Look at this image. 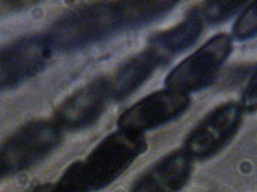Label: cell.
Listing matches in <instances>:
<instances>
[{"mask_svg":"<svg viewBox=\"0 0 257 192\" xmlns=\"http://www.w3.org/2000/svg\"><path fill=\"white\" fill-rule=\"evenodd\" d=\"M244 2L225 1L210 3L206 7L207 18L211 22H223L241 10Z\"/></svg>","mask_w":257,"mask_h":192,"instance_id":"cell-6","label":"cell"},{"mask_svg":"<svg viewBox=\"0 0 257 192\" xmlns=\"http://www.w3.org/2000/svg\"><path fill=\"white\" fill-rule=\"evenodd\" d=\"M44 52L40 42L30 40L0 53V88L33 75L42 63Z\"/></svg>","mask_w":257,"mask_h":192,"instance_id":"cell-3","label":"cell"},{"mask_svg":"<svg viewBox=\"0 0 257 192\" xmlns=\"http://www.w3.org/2000/svg\"><path fill=\"white\" fill-rule=\"evenodd\" d=\"M235 38L245 40L257 35V2L241 14L233 30Z\"/></svg>","mask_w":257,"mask_h":192,"instance_id":"cell-5","label":"cell"},{"mask_svg":"<svg viewBox=\"0 0 257 192\" xmlns=\"http://www.w3.org/2000/svg\"><path fill=\"white\" fill-rule=\"evenodd\" d=\"M48 135L42 127L30 126L11 139L0 150V176L28 167L43 153Z\"/></svg>","mask_w":257,"mask_h":192,"instance_id":"cell-1","label":"cell"},{"mask_svg":"<svg viewBox=\"0 0 257 192\" xmlns=\"http://www.w3.org/2000/svg\"><path fill=\"white\" fill-rule=\"evenodd\" d=\"M243 106L249 111L257 108V69L246 87L243 96Z\"/></svg>","mask_w":257,"mask_h":192,"instance_id":"cell-7","label":"cell"},{"mask_svg":"<svg viewBox=\"0 0 257 192\" xmlns=\"http://www.w3.org/2000/svg\"><path fill=\"white\" fill-rule=\"evenodd\" d=\"M232 42L226 35H220L210 41L195 54L184 67L187 84L202 87L209 84L230 54Z\"/></svg>","mask_w":257,"mask_h":192,"instance_id":"cell-2","label":"cell"},{"mask_svg":"<svg viewBox=\"0 0 257 192\" xmlns=\"http://www.w3.org/2000/svg\"><path fill=\"white\" fill-rule=\"evenodd\" d=\"M241 112L235 104H226L216 110L204 122L196 140L204 148H210L230 137L239 125Z\"/></svg>","mask_w":257,"mask_h":192,"instance_id":"cell-4","label":"cell"},{"mask_svg":"<svg viewBox=\"0 0 257 192\" xmlns=\"http://www.w3.org/2000/svg\"><path fill=\"white\" fill-rule=\"evenodd\" d=\"M29 192H49V190L46 187H39V188H35Z\"/></svg>","mask_w":257,"mask_h":192,"instance_id":"cell-8","label":"cell"}]
</instances>
